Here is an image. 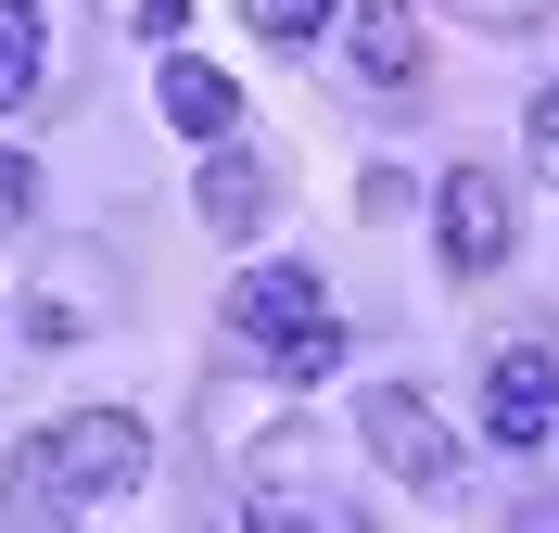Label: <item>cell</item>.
Listing matches in <instances>:
<instances>
[{
	"mask_svg": "<svg viewBox=\"0 0 559 533\" xmlns=\"http://www.w3.org/2000/svg\"><path fill=\"white\" fill-rule=\"evenodd\" d=\"M509 533H559V508H509Z\"/></svg>",
	"mask_w": 559,
	"mask_h": 533,
	"instance_id": "2e32d148",
	"label": "cell"
},
{
	"mask_svg": "<svg viewBox=\"0 0 559 533\" xmlns=\"http://www.w3.org/2000/svg\"><path fill=\"white\" fill-rule=\"evenodd\" d=\"M432 242H445L457 280L509 267V254H522V204H509V178H496V166H445V178H432Z\"/></svg>",
	"mask_w": 559,
	"mask_h": 533,
	"instance_id": "8992f818",
	"label": "cell"
},
{
	"mask_svg": "<svg viewBox=\"0 0 559 533\" xmlns=\"http://www.w3.org/2000/svg\"><path fill=\"white\" fill-rule=\"evenodd\" d=\"M26 216H38V166H26V153H0V229H26Z\"/></svg>",
	"mask_w": 559,
	"mask_h": 533,
	"instance_id": "4fadbf2b",
	"label": "cell"
},
{
	"mask_svg": "<svg viewBox=\"0 0 559 533\" xmlns=\"http://www.w3.org/2000/svg\"><path fill=\"white\" fill-rule=\"evenodd\" d=\"M344 64L369 76L382 102H407V89H419V64H432V38H419V13H407V0H356V13H344Z\"/></svg>",
	"mask_w": 559,
	"mask_h": 533,
	"instance_id": "9c48e42d",
	"label": "cell"
},
{
	"mask_svg": "<svg viewBox=\"0 0 559 533\" xmlns=\"http://www.w3.org/2000/svg\"><path fill=\"white\" fill-rule=\"evenodd\" d=\"M534 166L559 178V76H547V89H534Z\"/></svg>",
	"mask_w": 559,
	"mask_h": 533,
	"instance_id": "9a60e30c",
	"label": "cell"
},
{
	"mask_svg": "<svg viewBox=\"0 0 559 533\" xmlns=\"http://www.w3.org/2000/svg\"><path fill=\"white\" fill-rule=\"evenodd\" d=\"M128 26H140V38H153V51H178V26H191V0H140Z\"/></svg>",
	"mask_w": 559,
	"mask_h": 533,
	"instance_id": "5bb4252c",
	"label": "cell"
},
{
	"mask_svg": "<svg viewBox=\"0 0 559 533\" xmlns=\"http://www.w3.org/2000/svg\"><path fill=\"white\" fill-rule=\"evenodd\" d=\"M254 26H267V38H280V51H306V38H318V26H331V0H254Z\"/></svg>",
	"mask_w": 559,
	"mask_h": 533,
	"instance_id": "7c38bea8",
	"label": "cell"
},
{
	"mask_svg": "<svg viewBox=\"0 0 559 533\" xmlns=\"http://www.w3.org/2000/svg\"><path fill=\"white\" fill-rule=\"evenodd\" d=\"M242 521H254V533H318V521H344L318 420H267V432L242 445Z\"/></svg>",
	"mask_w": 559,
	"mask_h": 533,
	"instance_id": "3957f363",
	"label": "cell"
},
{
	"mask_svg": "<svg viewBox=\"0 0 559 533\" xmlns=\"http://www.w3.org/2000/svg\"><path fill=\"white\" fill-rule=\"evenodd\" d=\"M356 445H369L407 496H445V483H457V432L432 420L419 381H369V393H356Z\"/></svg>",
	"mask_w": 559,
	"mask_h": 533,
	"instance_id": "277c9868",
	"label": "cell"
},
{
	"mask_svg": "<svg viewBox=\"0 0 559 533\" xmlns=\"http://www.w3.org/2000/svg\"><path fill=\"white\" fill-rule=\"evenodd\" d=\"M153 114H166L178 141H242V89H229L204 51H166V64H153Z\"/></svg>",
	"mask_w": 559,
	"mask_h": 533,
	"instance_id": "30bf717a",
	"label": "cell"
},
{
	"mask_svg": "<svg viewBox=\"0 0 559 533\" xmlns=\"http://www.w3.org/2000/svg\"><path fill=\"white\" fill-rule=\"evenodd\" d=\"M103 318H128V280H115V254H103V242H38L26 343H90Z\"/></svg>",
	"mask_w": 559,
	"mask_h": 533,
	"instance_id": "5b68a950",
	"label": "cell"
},
{
	"mask_svg": "<svg viewBox=\"0 0 559 533\" xmlns=\"http://www.w3.org/2000/svg\"><path fill=\"white\" fill-rule=\"evenodd\" d=\"M484 432L496 445H547L559 432V368H547V343H496V368H484Z\"/></svg>",
	"mask_w": 559,
	"mask_h": 533,
	"instance_id": "ba28073f",
	"label": "cell"
},
{
	"mask_svg": "<svg viewBox=\"0 0 559 533\" xmlns=\"http://www.w3.org/2000/svg\"><path fill=\"white\" fill-rule=\"evenodd\" d=\"M229 343H242L254 368H280V381H318V368L344 355V305H331L318 267H242V280H229Z\"/></svg>",
	"mask_w": 559,
	"mask_h": 533,
	"instance_id": "7a4b0ae2",
	"label": "cell"
},
{
	"mask_svg": "<svg viewBox=\"0 0 559 533\" xmlns=\"http://www.w3.org/2000/svg\"><path fill=\"white\" fill-rule=\"evenodd\" d=\"M191 216H204L216 242H254L280 216V166L254 141H204V178H191Z\"/></svg>",
	"mask_w": 559,
	"mask_h": 533,
	"instance_id": "52a82bcc",
	"label": "cell"
},
{
	"mask_svg": "<svg viewBox=\"0 0 559 533\" xmlns=\"http://www.w3.org/2000/svg\"><path fill=\"white\" fill-rule=\"evenodd\" d=\"M140 470H153V432L128 420V407H64V420H38L26 445H13V521H76V508H103V496H128Z\"/></svg>",
	"mask_w": 559,
	"mask_h": 533,
	"instance_id": "6da1fadb",
	"label": "cell"
},
{
	"mask_svg": "<svg viewBox=\"0 0 559 533\" xmlns=\"http://www.w3.org/2000/svg\"><path fill=\"white\" fill-rule=\"evenodd\" d=\"M38 76H51V0H0V114H26Z\"/></svg>",
	"mask_w": 559,
	"mask_h": 533,
	"instance_id": "8fae6325",
	"label": "cell"
}]
</instances>
